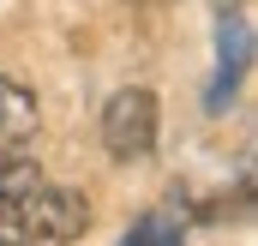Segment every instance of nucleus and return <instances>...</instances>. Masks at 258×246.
Masks as SVG:
<instances>
[{
    "label": "nucleus",
    "mask_w": 258,
    "mask_h": 246,
    "mask_svg": "<svg viewBox=\"0 0 258 246\" xmlns=\"http://www.w3.org/2000/svg\"><path fill=\"white\" fill-rule=\"evenodd\" d=\"M36 150V96L12 78H0V162Z\"/></svg>",
    "instance_id": "4"
},
{
    "label": "nucleus",
    "mask_w": 258,
    "mask_h": 246,
    "mask_svg": "<svg viewBox=\"0 0 258 246\" xmlns=\"http://www.w3.org/2000/svg\"><path fill=\"white\" fill-rule=\"evenodd\" d=\"M132 6H162V0H132Z\"/></svg>",
    "instance_id": "6"
},
{
    "label": "nucleus",
    "mask_w": 258,
    "mask_h": 246,
    "mask_svg": "<svg viewBox=\"0 0 258 246\" xmlns=\"http://www.w3.org/2000/svg\"><path fill=\"white\" fill-rule=\"evenodd\" d=\"M90 228L84 192L54 186L30 156L0 162V246H66Z\"/></svg>",
    "instance_id": "1"
},
{
    "label": "nucleus",
    "mask_w": 258,
    "mask_h": 246,
    "mask_svg": "<svg viewBox=\"0 0 258 246\" xmlns=\"http://www.w3.org/2000/svg\"><path fill=\"white\" fill-rule=\"evenodd\" d=\"M102 144L114 162H144L156 150V96L150 90H120L102 108Z\"/></svg>",
    "instance_id": "2"
},
{
    "label": "nucleus",
    "mask_w": 258,
    "mask_h": 246,
    "mask_svg": "<svg viewBox=\"0 0 258 246\" xmlns=\"http://www.w3.org/2000/svg\"><path fill=\"white\" fill-rule=\"evenodd\" d=\"M120 246H186V228H180L174 210H144V216L126 228Z\"/></svg>",
    "instance_id": "5"
},
{
    "label": "nucleus",
    "mask_w": 258,
    "mask_h": 246,
    "mask_svg": "<svg viewBox=\"0 0 258 246\" xmlns=\"http://www.w3.org/2000/svg\"><path fill=\"white\" fill-rule=\"evenodd\" d=\"M246 60H252V30H246L240 12H222V18H216V78H210V90H204V108H210V114H222V108L234 102V84H240Z\"/></svg>",
    "instance_id": "3"
}]
</instances>
